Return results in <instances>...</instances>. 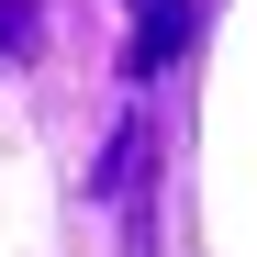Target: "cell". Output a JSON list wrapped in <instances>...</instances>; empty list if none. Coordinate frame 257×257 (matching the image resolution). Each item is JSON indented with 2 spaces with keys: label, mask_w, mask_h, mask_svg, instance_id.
<instances>
[{
  "label": "cell",
  "mask_w": 257,
  "mask_h": 257,
  "mask_svg": "<svg viewBox=\"0 0 257 257\" xmlns=\"http://www.w3.org/2000/svg\"><path fill=\"white\" fill-rule=\"evenodd\" d=\"M45 45V12H34V0H0V56H34Z\"/></svg>",
  "instance_id": "3957f363"
},
{
  "label": "cell",
  "mask_w": 257,
  "mask_h": 257,
  "mask_svg": "<svg viewBox=\"0 0 257 257\" xmlns=\"http://www.w3.org/2000/svg\"><path fill=\"white\" fill-rule=\"evenodd\" d=\"M179 45H190V0H135V78H157V67H179Z\"/></svg>",
  "instance_id": "6da1fadb"
},
{
  "label": "cell",
  "mask_w": 257,
  "mask_h": 257,
  "mask_svg": "<svg viewBox=\"0 0 257 257\" xmlns=\"http://www.w3.org/2000/svg\"><path fill=\"white\" fill-rule=\"evenodd\" d=\"M146 157H157V135H146V112H123V123H112V157L90 168V190H112V201H135V190H146Z\"/></svg>",
  "instance_id": "7a4b0ae2"
}]
</instances>
